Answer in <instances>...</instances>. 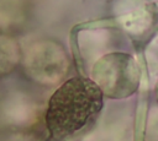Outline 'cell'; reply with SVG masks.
Returning <instances> with one entry per match:
<instances>
[{
    "label": "cell",
    "mask_w": 158,
    "mask_h": 141,
    "mask_svg": "<svg viewBox=\"0 0 158 141\" xmlns=\"http://www.w3.org/2000/svg\"><path fill=\"white\" fill-rule=\"evenodd\" d=\"M156 93H157V97H158V83H157V87H156Z\"/></svg>",
    "instance_id": "5"
},
{
    "label": "cell",
    "mask_w": 158,
    "mask_h": 141,
    "mask_svg": "<svg viewBox=\"0 0 158 141\" xmlns=\"http://www.w3.org/2000/svg\"><path fill=\"white\" fill-rule=\"evenodd\" d=\"M21 49L16 39L0 36V76L10 74L20 63Z\"/></svg>",
    "instance_id": "4"
},
{
    "label": "cell",
    "mask_w": 158,
    "mask_h": 141,
    "mask_svg": "<svg viewBox=\"0 0 158 141\" xmlns=\"http://www.w3.org/2000/svg\"><path fill=\"white\" fill-rule=\"evenodd\" d=\"M26 74L36 82L53 85L62 80L69 67L65 49L53 40H40L28 48L23 56Z\"/></svg>",
    "instance_id": "3"
},
{
    "label": "cell",
    "mask_w": 158,
    "mask_h": 141,
    "mask_svg": "<svg viewBox=\"0 0 158 141\" xmlns=\"http://www.w3.org/2000/svg\"><path fill=\"white\" fill-rule=\"evenodd\" d=\"M90 76L105 97L123 99L138 90L141 69L133 55L112 51L100 56L93 64Z\"/></svg>",
    "instance_id": "2"
},
{
    "label": "cell",
    "mask_w": 158,
    "mask_h": 141,
    "mask_svg": "<svg viewBox=\"0 0 158 141\" xmlns=\"http://www.w3.org/2000/svg\"><path fill=\"white\" fill-rule=\"evenodd\" d=\"M104 94L91 77L75 76L64 81L51 96L44 115L47 130L53 140H67L101 112Z\"/></svg>",
    "instance_id": "1"
}]
</instances>
